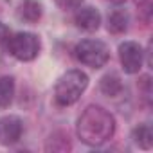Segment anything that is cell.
<instances>
[{
  "instance_id": "obj_12",
  "label": "cell",
  "mask_w": 153,
  "mask_h": 153,
  "mask_svg": "<svg viewBox=\"0 0 153 153\" xmlns=\"http://www.w3.org/2000/svg\"><path fill=\"white\" fill-rule=\"evenodd\" d=\"M133 140L137 146H140L142 149H149L153 144V131L149 124H140L133 130Z\"/></svg>"
},
{
  "instance_id": "obj_4",
  "label": "cell",
  "mask_w": 153,
  "mask_h": 153,
  "mask_svg": "<svg viewBox=\"0 0 153 153\" xmlns=\"http://www.w3.org/2000/svg\"><path fill=\"white\" fill-rule=\"evenodd\" d=\"M7 51L20 61H31L40 52V40L31 33H16L7 38Z\"/></svg>"
},
{
  "instance_id": "obj_14",
  "label": "cell",
  "mask_w": 153,
  "mask_h": 153,
  "mask_svg": "<svg viewBox=\"0 0 153 153\" xmlns=\"http://www.w3.org/2000/svg\"><path fill=\"white\" fill-rule=\"evenodd\" d=\"M4 38H7V27H6L2 22H0V42H2Z\"/></svg>"
},
{
  "instance_id": "obj_11",
  "label": "cell",
  "mask_w": 153,
  "mask_h": 153,
  "mask_svg": "<svg viewBox=\"0 0 153 153\" xmlns=\"http://www.w3.org/2000/svg\"><path fill=\"white\" fill-rule=\"evenodd\" d=\"M99 87H101V92L105 96H108V97H115V96H119L123 92V83L115 74H106L101 79Z\"/></svg>"
},
{
  "instance_id": "obj_9",
  "label": "cell",
  "mask_w": 153,
  "mask_h": 153,
  "mask_svg": "<svg viewBox=\"0 0 153 153\" xmlns=\"http://www.w3.org/2000/svg\"><path fill=\"white\" fill-rule=\"evenodd\" d=\"M128 29V13L123 9H115L108 15V31L114 34H121Z\"/></svg>"
},
{
  "instance_id": "obj_5",
  "label": "cell",
  "mask_w": 153,
  "mask_h": 153,
  "mask_svg": "<svg viewBox=\"0 0 153 153\" xmlns=\"http://www.w3.org/2000/svg\"><path fill=\"white\" fill-rule=\"evenodd\" d=\"M142 47L137 42H124L119 45V59L126 74H135L142 67Z\"/></svg>"
},
{
  "instance_id": "obj_13",
  "label": "cell",
  "mask_w": 153,
  "mask_h": 153,
  "mask_svg": "<svg viewBox=\"0 0 153 153\" xmlns=\"http://www.w3.org/2000/svg\"><path fill=\"white\" fill-rule=\"evenodd\" d=\"M54 2L61 7V9H78L79 6H81V2L83 0H54Z\"/></svg>"
},
{
  "instance_id": "obj_15",
  "label": "cell",
  "mask_w": 153,
  "mask_h": 153,
  "mask_svg": "<svg viewBox=\"0 0 153 153\" xmlns=\"http://www.w3.org/2000/svg\"><path fill=\"white\" fill-rule=\"evenodd\" d=\"M108 2H114V4H123L124 0H108Z\"/></svg>"
},
{
  "instance_id": "obj_10",
  "label": "cell",
  "mask_w": 153,
  "mask_h": 153,
  "mask_svg": "<svg viewBox=\"0 0 153 153\" xmlns=\"http://www.w3.org/2000/svg\"><path fill=\"white\" fill-rule=\"evenodd\" d=\"M13 96H15V79L9 76L0 78V110L11 105Z\"/></svg>"
},
{
  "instance_id": "obj_1",
  "label": "cell",
  "mask_w": 153,
  "mask_h": 153,
  "mask_svg": "<svg viewBox=\"0 0 153 153\" xmlns=\"http://www.w3.org/2000/svg\"><path fill=\"white\" fill-rule=\"evenodd\" d=\"M115 119L101 106H88L78 121V135L88 146H103L114 137Z\"/></svg>"
},
{
  "instance_id": "obj_3",
  "label": "cell",
  "mask_w": 153,
  "mask_h": 153,
  "mask_svg": "<svg viewBox=\"0 0 153 153\" xmlns=\"http://www.w3.org/2000/svg\"><path fill=\"white\" fill-rule=\"evenodd\" d=\"M76 58L87 67L101 68L108 61L110 51L101 40H83L76 45Z\"/></svg>"
},
{
  "instance_id": "obj_8",
  "label": "cell",
  "mask_w": 153,
  "mask_h": 153,
  "mask_svg": "<svg viewBox=\"0 0 153 153\" xmlns=\"http://www.w3.org/2000/svg\"><path fill=\"white\" fill-rule=\"evenodd\" d=\"M16 15H18V18L22 22L36 24L42 18V4L36 2V0H22L20 6H18Z\"/></svg>"
},
{
  "instance_id": "obj_6",
  "label": "cell",
  "mask_w": 153,
  "mask_h": 153,
  "mask_svg": "<svg viewBox=\"0 0 153 153\" xmlns=\"http://www.w3.org/2000/svg\"><path fill=\"white\" fill-rule=\"evenodd\" d=\"M22 131H24V123L20 117L9 115L0 119V144L11 146L18 142V139L22 137Z\"/></svg>"
},
{
  "instance_id": "obj_7",
  "label": "cell",
  "mask_w": 153,
  "mask_h": 153,
  "mask_svg": "<svg viewBox=\"0 0 153 153\" xmlns=\"http://www.w3.org/2000/svg\"><path fill=\"white\" fill-rule=\"evenodd\" d=\"M74 22H76V25H78L79 29L92 33V31L99 29V25H101V15L94 7H81V9H78V13H76Z\"/></svg>"
},
{
  "instance_id": "obj_2",
  "label": "cell",
  "mask_w": 153,
  "mask_h": 153,
  "mask_svg": "<svg viewBox=\"0 0 153 153\" xmlns=\"http://www.w3.org/2000/svg\"><path fill=\"white\" fill-rule=\"evenodd\" d=\"M88 87V76L81 70H68L56 83L54 99L61 106L74 105Z\"/></svg>"
}]
</instances>
